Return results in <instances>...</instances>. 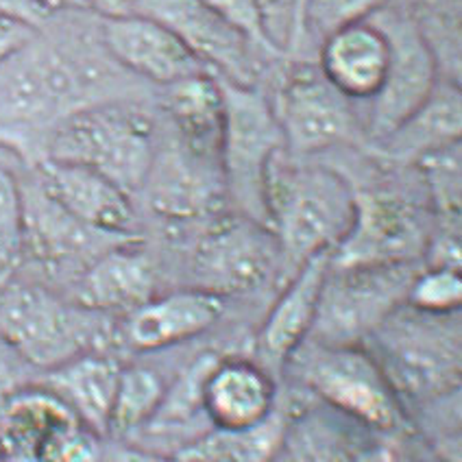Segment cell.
Segmentation results:
<instances>
[{
	"mask_svg": "<svg viewBox=\"0 0 462 462\" xmlns=\"http://www.w3.org/2000/svg\"><path fill=\"white\" fill-rule=\"evenodd\" d=\"M266 227L282 260L299 269L323 251H334L354 220L356 190L336 171L303 166L282 149L266 177Z\"/></svg>",
	"mask_w": 462,
	"mask_h": 462,
	"instance_id": "1",
	"label": "cell"
},
{
	"mask_svg": "<svg viewBox=\"0 0 462 462\" xmlns=\"http://www.w3.org/2000/svg\"><path fill=\"white\" fill-rule=\"evenodd\" d=\"M460 312L428 314L399 306L369 336L373 358L399 402L428 403L454 395L460 386Z\"/></svg>",
	"mask_w": 462,
	"mask_h": 462,
	"instance_id": "2",
	"label": "cell"
},
{
	"mask_svg": "<svg viewBox=\"0 0 462 462\" xmlns=\"http://www.w3.org/2000/svg\"><path fill=\"white\" fill-rule=\"evenodd\" d=\"M109 317L79 306L35 282L12 275L0 295V338L31 369L51 371L90 351H103Z\"/></svg>",
	"mask_w": 462,
	"mask_h": 462,
	"instance_id": "3",
	"label": "cell"
},
{
	"mask_svg": "<svg viewBox=\"0 0 462 462\" xmlns=\"http://www.w3.org/2000/svg\"><path fill=\"white\" fill-rule=\"evenodd\" d=\"M46 157L90 168L131 194L140 190L153 172V123L131 105L79 107L52 131Z\"/></svg>",
	"mask_w": 462,
	"mask_h": 462,
	"instance_id": "4",
	"label": "cell"
},
{
	"mask_svg": "<svg viewBox=\"0 0 462 462\" xmlns=\"http://www.w3.org/2000/svg\"><path fill=\"white\" fill-rule=\"evenodd\" d=\"M286 366H292L301 384L334 412L373 432L397 428L403 406L365 345L306 340Z\"/></svg>",
	"mask_w": 462,
	"mask_h": 462,
	"instance_id": "5",
	"label": "cell"
},
{
	"mask_svg": "<svg viewBox=\"0 0 462 462\" xmlns=\"http://www.w3.org/2000/svg\"><path fill=\"white\" fill-rule=\"evenodd\" d=\"M218 83L225 98V129L218 153L225 183L240 214L266 225V177L271 162L286 149L282 129L260 90L225 79H218Z\"/></svg>",
	"mask_w": 462,
	"mask_h": 462,
	"instance_id": "6",
	"label": "cell"
},
{
	"mask_svg": "<svg viewBox=\"0 0 462 462\" xmlns=\"http://www.w3.org/2000/svg\"><path fill=\"white\" fill-rule=\"evenodd\" d=\"M421 262L377 266H329L308 340L365 345L369 336L406 303Z\"/></svg>",
	"mask_w": 462,
	"mask_h": 462,
	"instance_id": "7",
	"label": "cell"
},
{
	"mask_svg": "<svg viewBox=\"0 0 462 462\" xmlns=\"http://www.w3.org/2000/svg\"><path fill=\"white\" fill-rule=\"evenodd\" d=\"M386 35L391 61L382 90L371 98V138L382 142L428 101L439 83V60L406 9L386 5L371 18Z\"/></svg>",
	"mask_w": 462,
	"mask_h": 462,
	"instance_id": "8",
	"label": "cell"
},
{
	"mask_svg": "<svg viewBox=\"0 0 462 462\" xmlns=\"http://www.w3.org/2000/svg\"><path fill=\"white\" fill-rule=\"evenodd\" d=\"M430 234L423 212L386 190L356 192L354 220L332 251V266H377L421 262Z\"/></svg>",
	"mask_w": 462,
	"mask_h": 462,
	"instance_id": "9",
	"label": "cell"
},
{
	"mask_svg": "<svg viewBox=\"0 0 462 462\" xmlns=\"http://www.w3.org/2000/svg\"><path fill=\"white\" fill-rule=\"evenodd\" d=\"M273 114L291 155L319 153L351 140L358 125L349 98L312 66H299L283 79Z\"/></svg>",
	"mask_w": 462,
	"mask_h": 462,
	"instance_id": "10",
	"label": "cell"
},
{
	"mask_svg": "<svg viewBox=\"0 0 462 462\" xmlns=\"http://www.w3.org/2000/svg\"><path fill=\"white\" fill-rule=\"evenodd\" d=\"M280 260V245L266 225L243 214L225 218L199 245L194 260L197 288L223 299L249 292L269 280Z\"/></svg>",
	"mask_w": 462,
	"mask_h": 462,
	"instance_id": "11",
	"label": "cell"
},
{
	"mask_svg": "<svg viewBox=\"0 0 462 462\" xmlns=\"http://www.w3.org/2000/svg\"><path fill=\"white\" fill-rule=\"evenodd\" d=\"M138 15L164 24L218 79L254 86L257 46L201 0H140Z\"/></svg>",
	"mask_w": 462,
	"mask_h": 462,
	"instance_id": "12",
	"label": "cell"
},
{
	"mask_svg": "<svg viewBox=\"0 0 462 462\" xmlns=\"http://www.w3.org/2000/svg\"><path fill=\"white\" fill-rule=\"evenodd\" d=\"M332 266V251L312 255L292 271L291 282L273 303L255 336V365L269 375L286 369L288 360L310 338L317 321L323 283Z\"/></svg>",
	"mask_w": 462,
	"mask_h": 462,
	"instance_id": "13",
	"label": "cell"
},
{
	"mask_svg": "<svg viewBox=\"0 0 462 462\" xmlns=\"http://www.w3.org/2000/svg\"><path fill=\"white\" fill-rule=\"evenodd\" d=\"M101 33L114 60L149 81L175 86L183 79L212 75L175 33L146 15L103 20Z\"/></svg>",
	"mask_w": 462,
	"mask_h": 462,
	"instance_id": "14",
	"label": "cell"
},
{
	"mask_svg": "<svg viewBox=\"0 0 462 462\" xmlns=\"http://www.w3.org/2000/svg\"><path fill=\"white\" fill-rule=\"evenodd\" d=\"M24 251L38 257L46 266L81 264V271L92 264L98 255L134 240V236H112L79 223L64 212L55 201L35 183L24 190Z\"/></svg>",
	"mask_w": 462,
	"mask_h": 462,
	"instance_id": "15",
	"label": "cell"
},
{
	"mask_svg": "<svg viewBox=\"0 0 462 462\" xmlns=\"http://www.w3.org/2000/svg\"><path fill=\"white\" fill-rule=\"evenodd\" d=\"M201 406L209 428L243 432L269 421L277 408V388L254 360H214L201 386Z\"/></svg>",
	"mask_w": 462,
	"mask_h": 462,
	"instance_id": "16",
	"label": "cell"
},
{
	"mask_svg": "<svg viewBox=\"0 0 462 462\" xmlns=\"http://www.w3.org/2000/svg\"><path fill=\"white\" fill-rule=\"evenodd\" d=\"M40 188L64 212L88 227L112 236H131L134 208L129 194L103 175L77 164L44 157L40 162Z\"/></svg>",
	"mask_w": 462,
	"mask_h": 462,
	"instance_id": "17",
	"label": "cell"
},
{
	"mask_svg": "<svg viewBox=\"0 0 462 462\" xmlns=\"http://www.w3.org/2000/svg\"><path fill=\"white\" fill-rule=\"evenodd\" d=\"M155 297V271L134 240L101 254L79 275L75 297L79 306L92 312L129 314Z\"/></svg>",
	"mask_w": 462,
	"mask_h": 462,
	"instance_id": "18",
	"label": "cell"
},
{
	"mask_svg": "<svg viewBox=\"0 0 462 462\" xmlns=\"http://www.w3.org/2000/svg\"><path fill=\"white\" fill-rule=\"evenodd\" d=\"M223 310L225 299L201 288L153 297L127 314L125 338L138 351L166 349L208 332Z\"/></svg>",
	"mask_w": 462,
	"mask_h": 462,
	"instance_id": "19",
	"label": "cell"
},
{
	"mask_svg": "<svg viewBox=\"0 0 462 462\" xmlns=\"http://www.w3.org/2000/svg\"><path fill=\"white\" fill-rule=\"evenodd\" d=\"M319 55V70L349 101H371L384 86L391 49L371 20L336 31Z\"/></svg>",
	"mask_w": 462,
	"mask_h": 462,
	"instance_id": "20",
	"label": "cell"
},
{
	"mask_svg": "<svg viewBox=\"0 0 462 462\" xmlns=\"http://www.w3.org/2000/svg\"><path fill=\"white\" fill-rule=\"evenodd\" d=\"M120 369L123 365L109 354L90 351L46 371L38 384L60 399L77 421L107 437Z\"/></svg>",
	"mask_w": 462,
	"mask_h": 462,
	"instance_id": "21",
	"label": "cell"
},
{
	"mask_svg": "<svg viewBox=\"0 0 462 462\" xmlns=\"http://www.w3.org/2000/svg\"><path fill=\"white\" fill-rule=\"evenodd\" d=\"M75 419L44 386L29 384L0 406V462H38L44 440Z\"/></svg>",
	"mask_w": 462,
	"mask_h": 462,
	"instance_id": "22",
	"label": "cell"
},
{
	"mask_svg": "<svg viewBox=\"0 0 462 462\" xmlns=\"http://www.w3.org/2000/svg\"><path fill=\"white\" fill-rule=\"evenodd\" d=\"M460 134L462 98L458 83L439 81L428 101L382 140V149L395 162H419L434 151L458 144Z\"/></svg>",
	"mask_w": 462,
	"mask_h": 462,
	"instance_id": "23",
	"label": "cell"
},
{
	"mask_svg": "<svg viewBox=\"0 0 462 462\" xmlns=\"http://www.w3.org/2000/svg\"><path fill=\"white\" fill-rule=\"evenodd\" d=\"M168 112L190 155L208 160L220 153L225 98L217 77L199 75L171 86Z\"/></svg>",
	"mask_w": 462,
	"mask_h": 462,
	"instance_id": "24",
	"label": "cell"
},
{
	"mask_svg": "<svg viewBox=\"0 0 462 462\" xmlns=\"http://www.w3.org/2000/svg\"><path fill=\"white\" fill-rule=\"evenodd\" d=\"M291 417H283L280 408L269 421L243 432H225L209 428L177 451L180 462H271L280 449Z\"/></svg>",
	"mask_w": 462,
	"mask_h": 462,
	"instance_id": "25",
	"label": "cell"
},
{
	"mask_svg": "<svg viewBox=\"0 0 462 462\" xmlns=\"http://www.w3.org/2000/svg\"><path fill=\"white\" fill-rule=\"evenodd\" d=\"M166 386L155 371L146 366H123L109 417L107 437L129 439L153 421L164 402Z\"/></svg>",
	"mask_w": 462,
	"mask_h": 462,
	"instance_id": "26",
	"label": "cell"
},
{
	"mask_svg": "<svg viewBox=\"0 0 462 462\" xmlns=\"http://www.w3.org/2000/svg\"><path fill=\"white\" fill-rule=\"evenodd\" d=\"M345 439V434H336L332 425L317 414H301L291 419L271 462H340Z\"/></svg>",
	"mask_w": 462,
	"mask_h": 462,
	"instance_id": "27",
	"label": "cell"
},
{
	"mask_svg": "<svg viewBox=\"0 0 462 462\" xmlns=\"http://www.w3.org/2000/svg\"><path fill=\"white\" fill-rule=\"evenodd\" d=\"M386 5L388 0H308L301 15V26H299L297 51L310 38L323 42L336 31L366 23Z\"/></svg>",
	"mask_w": 462,
	"mask_h": 462,
	"instance_id": "28",
	"label": "cell"
},
{
	"mask_svg": "<svg viewBox=\"0 0 462 462\" xmlns=\"http://www.w3.org/2000/svg\"><path fill=\"white\" fill-rule=\"evenodd\" d=\"M440 225L460 227V142L417 162Z\"/></svg>",
	"mask_w": 462,
	"mask_h": 462,
	"instance_id": "29",
	"label": "cell"
},
{
	"mask_svg": "<svg viewBox=\"0 0 462 462\" xmlns=\"http://www.w3.org/2000/svg\"><path fill=\"white\" fill-rule=\"evenodd\" d=\"M462 303L460 269L423 266L408 288L406 306L428 314H456Z\"/></svg>",
	"mask_w": 462,
	"mask_h": 462,
	"instance_id": "30",
	"label": "cell"
},
{
	"mask_svg": "<svg viewBox=\"0 0 462 462\" xmlns=\"http://www.w3.org/2000/svg\"><path fill=\"white\" fill-rule=\"evenodd\" d=\"M24 197L18 180L0 166V269H15L23 257Z\"/></svg>",
	"mask_w": 462,
	"mask_h": 462,
	"instance_id": "31",
	"label": "cell"
},
{
	"mask_svg": "<svg viewBox=\"0 0 462 462\" xmlns=\"http://www.w3.org/2000/svg\"><path fill=\"white\" fill-rule=\"evenodd\" d=\"M105 448V437L70 419L44 440L38 462H101Z\"/></svg>",
	"mask_w": 462,
	"mask_h": 462,
	"instance_id": "32",
	"label": "cell"
},
{
	"mask_svg": "<svg viewBox=\"0 0 462 462\" xmlns=\"http://www.w3.org/2000/svg\"><path fill=\"white\" fill-rule=\"evenodd\" d=\"M201 3L208 5L209 9H214L218 15H223L236 29L243 31L257 49L277 55V51L273 49L269 38H266L264 23H262V15L255 0H201Z\"/></svg>",
	"mask_w": 462,
	"mask_h": 462,
	"instance_id": "33",
	"label": "cell"
},
{
	"mask_svg": "<svg viewBox=\"0 0 462 462\" xmlns=\"http://www.w3.org/2000/svg\"><path fill=\"white\" fill-rule=\"evenodd\" d=\"M40 24L20 15L0 12V66L24 52L38 38Z\"/></svg>",
	"mask_w": 462,
	"mask_h": 462,
	"instance_id": "34",
	"label": "cell"
},
{
	"mask_svg": "<svg viewBox=\"0 0 462 462\" xmlns=\"http://www.w3.org/2000/svg\"><path fill=\"white\" fill-rule=\"evenodd\" d=\"M266 38L277 52H288L292 35V0H255Z\"/></svg>",
	"mask_w": 462,
	"mask_h": 462,
	"instance_id": "35",
	"label": "cell"
},
{
	"mask_svg": "<svg viewBox=\"0 0 462 462\" xmlns=\"http://www.w3.org/2000/svg\"><path fill=\"white\" fill-rule=\"evenodd\" d=\"M340 462H403L388 440L377 437H346Z\"/></svg>",
	"mask_w": 462,
	"mask_h": 462,
	"instance_id": "36",
	"label": "cell"
},
{
	"mask_svg": "<svg viewBox=\"0 0 462 462\" xmlns=\"http://www.w3.org/2000/svg\"><path fill=\"white\" fill-rule=\"evenodd\" d=\"M26 371L35 369H31V366L15 354L12 346L0 338V406H3L14 393H18L20 388L31 384V382L23 380V377H26Z\"/></svg>",
	"mask_w": 462,
	"mask_h": 462,
	"instance_id": "37",
	"label": "cell"
},
{
	"mask_svg": "<svg viewBox=\"0 0 462 462\" xmlns=\"http://www.w3.org/2000/svg\"><path fill=\"white\" fill-rule=\"evenodd\" d=\"M101 462H180L175 456L155 454L153 449L134 448V445H118V448H105Z\"/></svg>",
	"mask_w": 462,
	"mask_h": 462,
	"instance_id": "38",
	"label": "cell"
},
{
	"mask_svg": "<svg viewBox=\"0 0 462 462\" xmlns=\"http://www.w3.org/2000/svg\"><path fill=\"white\" fill-rule=\"evenodd\" d=\"M83 7L97 12L103 20H114L138 14L140 0H83Z\"/></svg>",
	"mask_w": 462,
	"mask_h": 462,
	"instance_id": "39",
	"label": "cell"
},
{
	"mask_svg": "<svg viewBox=\"0 0 462 462\" xmlns=\"http://www.w3.org/2000/svg\"><path fill=\"white\" fill-rule=\"evenodd\" d=\"M0 12L20 15V18L31 20L33 24H40L46 18V14H42L29 0H0Z\"/></svg>",
	"mask_w": 462,
	"mask_h": 462,
	"instance_id": "40",
	"label": "cell"
},
{
	"mask_svg": "<svg viewBox=\"0 0 462 462\" xmlns=\"http://www.w3.org/2000/svg\"><path fill=\"white\" fill-rule=\"evenodd\" d=\"M29 3L35 5V7L46 15L52 12H61V9L83 7V0H29Z\"/></svg>",
	"mask_w": 462,
	"mask_h": 462,
	"instance_id": "41",
	"label": "cell"
},
{
	"mask_svg": "<svg viewBox=\"0 0 462 462\" xmlns=\"http://www.w3.org/2000/svg\"><path fill=\"white\" fill-rule=\"evenodd\" d=\"M308 0H292V35H291V44H288V52H297V44H299V26H301V15L303 9H306Z\"/></svg>",
	"mask_w": 462,
	"mask_h": 462,
	"instance_id": "42",
	"label": "cell"
},
{
	"mask_svg": "<svg viewBox=\"0 0 462 462\" xmlns=\"http://www.w3.org/2000/svg\"><path fill=\"white\" fill-rule=\"evenodd\" d=\"M388 5H391V7L406 9V12H412V7H414V5H417V0H388Z\"/></svg>",
	"mask_w": 462,
	"mask_h": 462,
	"instance_id": "43",
	"label": "cell"
},
{
	"mask_svg": "<svg viewBox=\"0 0 462 462\" xmlns=\"http://www.w3.org/2000/svg\"><path fill=\"white\" fill-rule=\"evenodd\" d=\"M14 273H15V269H0V295H3L5 286H7L9 280H12Z\"/></svg>",
	"mask_w": 462,
	"mask_h": 462,
	"instance_id": "44",
	"label": "cell"
}]
</instances>
